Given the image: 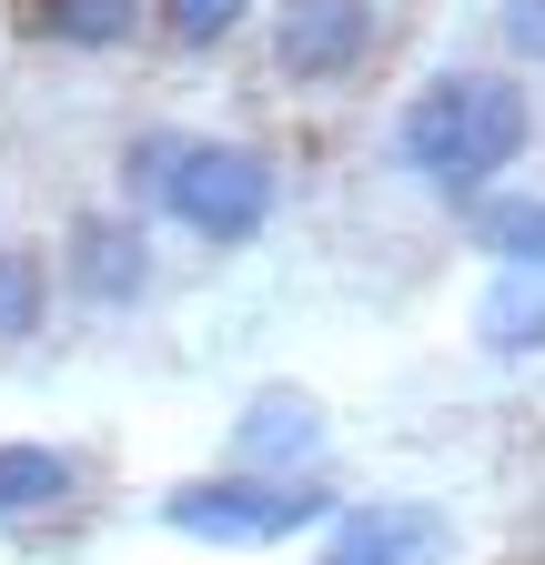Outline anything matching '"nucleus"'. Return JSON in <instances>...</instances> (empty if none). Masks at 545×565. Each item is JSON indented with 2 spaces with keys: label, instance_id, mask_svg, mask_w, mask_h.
I'll return each mask as SVG.
<instances>
[{
  "label": "nucleus",
  "instance_id": "f257e3e1",
  "mask_svg": "<svg viewBox=\"0 0 545 565\" xmlns=\"http://www.w3.org/2000/svg\"><path fill=\"white\" fill-rule=\"evenodd\" d=\"M525 131H535V111H525V92L505 82V71H435V82L404 102V121H394V152L415 162L435 192H485L515 152H525Z\"/></svg>",
  "mask_w": 545,
  "mask_h": 565
},
{
  "label": "nucleus",
  "instance_id": "f03ea898",
  "mask_svg": "<svg viewBox=\"0 0 545 565\" xmlns=\"http://www.w3.org/2000/svg\"><path fill=\"white\" fill-rule=\"evenodd\" d=\"M333 515L344 505H333L323 475H192L162 494V525L192 545H293Z\"/></svg>",
  "mask_w": 545,
  "mask_h": 565
},
{
  "label": "nucleus",
  "instance_id": "7ed1b4c3",
  "mask_svg": "<svg viewBox=\"0 0 545 565\" xmlns=\"http://www.w3.org/2000/svg\"><path fill=\"white\" fill-rule=\"evenodd\" d=\"M272 152H253V141H182V172L162 192V212L192 233V243H213V253H243L263 223H272Z\"/></svg>",
  "mask_w": 545,
  "mask_h": 565
},
{
  "label": "nucleus",
  "instance_id": "20e7f679",
  "mask_svg": "<svg viewBox=\"0 0 545 565\" xmlns=\"http://www.w3.org/2000/svg\"><path fill=\"white\" fill-rule=\"evenodd\" d=\"M61 282H72L92 313H131L152 294V233L131 223V212H82V223L61 233Z\"/></svg>",
  "mask_w": 545,
  "mask_h": 565
},
{
  "label": "nucleus",
  "instance_id": "39448f33",
  "mask_svg": "<svg viewBox=\"0 0 545 565\" xmlns=\"http://www.w3.org/2000/svg\"><path fill=\"white\" fill-rule=\"evenodd\" d=\"M374 51V0H284L272 11V61L284 82H344Z\"/></svg>",
  "mask_w": 545,
  "mask_h": 565
},
{
  "label": "nucleus",
  "instance_id": "423d86ee",
  "mask_svg": "<svg viewBox=\"0 0 545 565\" xmlns=\"http://www.w3.org/2000/svg\"><path fill=\"white\" fill-rule=\"evenodd\" d=\"M313 445H323V404L293 384H263L233 424V475H303Z\"/></svg>",
  "mask_w": 545,
  "mask_h": 565
},
{
  "label": "nucleus",
  "instance_id": "0eeeda50",
  "mask_svg": "<svg viewBox=\"0 0 545 565\" xmlns=\"http://www.w3.org/2000/svg\"><path fill=\"white\" fill-rule=\"evenodd\" d=\"M435 555H445L435 505H354V515H333V545L313 565H435Z\"/></svg>",
  "mask_w": 545,
  "mask_h": 565
},
{
  "label": "nucleus",
  "instance_id": "6e6552de",
  "mask_svg": "<svg viewBox=\"0 0 545 565\" xmlns=\"http://www.w3.org/2000/svg\"><path fill=\"white\" fill-rule=\"evenodd\" d=\"M152 0H11V31L41 51H121L142 41Z\"/></svg>",
  "mask_w": 545,
  "mask_h": 565
},
{
  "label": "nucleus",
  "instance_id": "1a4fd4ad",
  "mask_svg": "<svg viewBox=\"0 0 545 565\" xmlns=\"http://www.w3.org/2000/svg\"><path fill=\"white\" fill-rule=\"evenodd\" d=\"M92 465L61 455V445H0V525H41V515H72L82 505Z\"/></svg>",
  "mask_w": 545,
  "mask_h": 565
},
{
  "label": "nucleus",
  "instance_id": "9d476101",
  "mask_svg": "<svg viewBox=\"0 0 545 565\" xmlns=\"http://www.w3.org/2000/svg\"><path fill=\"white\" fill-rule=\"evenodd\" d=\"M61 303V273L41 243H0V343H31Z\"/></svg>",
  "mask_w": 545,
  "mask_h": 565
},
{
  "label": "nucleus",
  "instance_id": "9b49d317",
  "mask_svg": "<svg viewBox=\"0 0 545 565\" xmlns=\"http://www.w3.org/2000/svg\"><path fill=\"white\" fill-rule=\"evenodd\" d=\"M182 141H192V131H131V141H121V212H131V223L162 212V192H172V172H182Z\"/></svg>",
  "mask_w": 545,
  "mask_h": 565
},
{
  "label": "nucleus",
  "instance_id": "f8f14e48",
  "mask_svg": "<svg viewBox=\"0 0 545 565\" xmlns=\"http://www.w3.org/2000/svg\"><path fill=\"white\" fill-rule=\"evenodd\" d=\"M474 243H485V253H505L515 273H545V202H485V212H474Z\"/></svg>",
  "mask_w": 545,
  "mask_h": 565
},
{
  "label": "nucleus",
  "instance_id": "ddd939ff",
  "mask_svg": "<svg viewBox=\"0 0 545 565\" xmlns=\"http://www.w3.org/2000/svg\"><path fill=\"white\" fill-rule=\"evenodd\" d=\"M152 21H162L172 51H223L253 21V0H152Z\"/></svg>",
  "mask_w": 545,
  "mask_h": 565
},
{
  "label": "nucleus",
  "instance_id": "4468645a",
  "mask_svg": "<svg viewBox=\"0 0 545 565\" xmlns=\"http://www.w3.org/2000/svg\"><path fill=\"white\" fill-rule=\"evenodd\" d=\"M485 343L495 353H535L545 343V294H535V282H495V294H485Z\"/></svg>",
  "mask_w": 545,
  "mask_h": 565
},
{
  "label": "nucleus",
  "instance_id": "2eb2a0df",
  "mask_svg": "<svg viewBox=\"0 0 545 565\" xmlns=\"http://www.w3.org/2000/svg\"><path fill=\"white\" fill-rule=\"evenodd\" d=\"M505 41L525 61H545V0H505Z\"/></svg>",
  "mask_w": 545,
  "mask_h": 565
}]
</instances>
